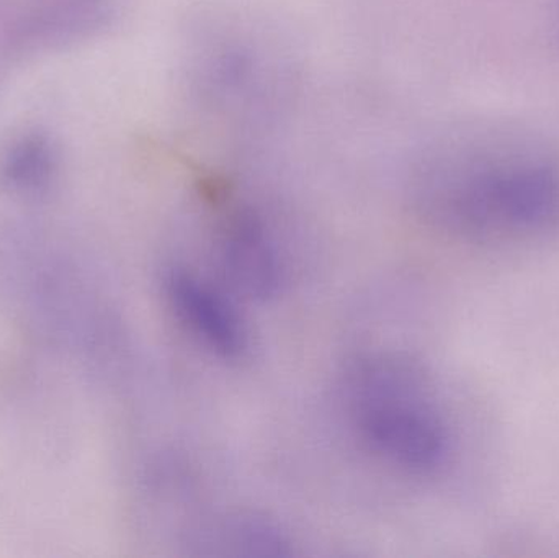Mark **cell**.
<instances>
[{
	"instance_id": "cell-1",
	"label": "cell",
	"mask_w": 559,
	"mask_h": 558,
	"mask_svg": "<svg viewBox=\"0 0 559 558\" xmlns=\"http://www.w3.org/2000/svg\"><path fill=\"white\" fill-rule=\"evenodd\" d=\"M439 218L479 238L550 231L559 225V161L518 131H469L437 150L426 186Z\"/></svg>"
},
{
	"instance_id": "cell-2",
	"label": "cell",
	"mask_w": 559,
	"mask_h": 558,
	"mask_svg": "<svg viewBox=\"0 0 559 558\" xmlns=\"http://www.w3.org/2000/svg\"><path fill=\"white\" fill-rule=\"evenodd\" d=\"M354 415L358 435L383 461L414 474L442 464L445 428L413 370L394 364L365 367L355 385Z\"/></svg>"
},
{
	"instance_id": "cell-3",
	"label": "cell",
	"mask_w": 559,
	"mask_h": 558,
	"mask_svg": "<svg viewBox=\"0 0 559 558\" xmlns=\"http://www.w3.org/2000/svg\"><path fill=\"white\" fill-rule=\"evenodd\" d=\"M167 294L177 317L210 349L228 359L245 353V324L212 285L190 272L173 271L167 278Z\"/></svg>"
},
{
	"instance_id": "cell-4",
	"label": "cell",
	"mask_w": 559,
	"mask_h": 558,
	"mask_svg": "<svg viewBox=\"0 0 559 558\" xmlns=\"http://www.w3.org/2000/svg\"><path fill=\"white\" fill-rule=\"evenodd\" d=\"M222 258L236 288L252 298H267L277 290V256L264 229L251 216L239 215L225 228Z\"/></svg>"
}]
</instances>
